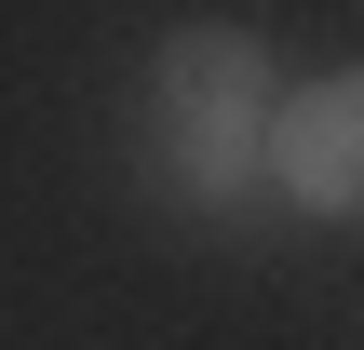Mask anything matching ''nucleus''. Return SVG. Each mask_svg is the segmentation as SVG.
<instances>
[{"mask_svg":"<svg viewBox=\"0 0 364 350\" xmlns=\"http://www.w3.org/2000/svg\"><path fill=\"white\" fill-rule=\"evenodd\" d=\"M257 189H270L284 216H364V67H324V81L270 94Z\"/></svg>","mask_w":364,"mask_h":350,"instance_id":"obj_2","label":"nucleus"},{"mask_svg":"<svg viewBox=\"0 0 364 350\" xmlns=\"http://www.w3.org/2000/svg\"><path fill=\"white\" fill-rule=\"evenodd\" d=\"M270 40L257 27H176L149 54V135H162V175L189 202H243L257 189V148H270Z\"/></svg>","mask_w":364,"mask_h":350,"instance_id":"obj_1","label":"nucleus"}]
</instances>
